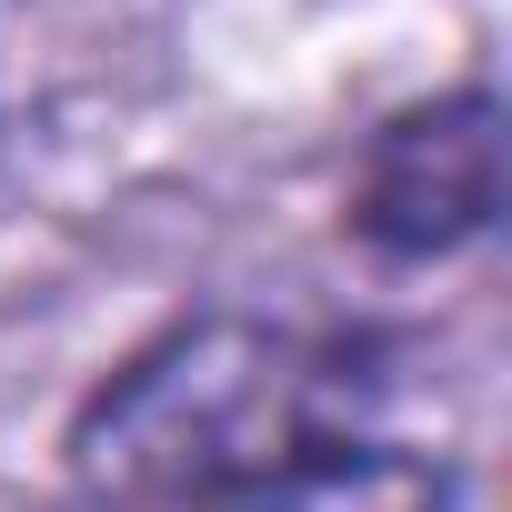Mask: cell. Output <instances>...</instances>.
Returning <instances> with one entry per match:
<instances>
[{"instance_id":"cell-3","label":"cell","mask_w":512,"mask_h":512,"mask_svg":"<svg viewBox=\"0 0 512 512\" xmlns=\"http://www.w3.org/2000/svg\"><path fill=\"white\" fill-rule=\"evenodd\" d=\"M452 502H462V472L432 432H362V442H332L211 512H452Z\"/></svg>"},{"instance_id":"cell-1","label":"cell","mask_w":512,"mask_h":512,"mask_svg":"<svg viewBox=\"0 0 512 512\" xmlns=\"http://www.w3.org/2000/svg\"><path fill=\"white\" fill-rule=\"evenodd\" d=\"M412 352L272 312H181L71 412L61 462L91 512H211L362 432H422Z\"/></svg>"},{"instance_id":"cell-2","label":"cell","mask_w":512,"mask_h":512,"mask_svg":"<svg viewBox=\"0 0 512 512\" xmlns=\"http://www.w3.org/2000/svg\"><path fill=\"white\" fill-rule=\"evenodd\" d=\"M502 211V101L492 81H452L412 111H392L352 161V241L382 262H452Z\"/></svg>"}]
</instances>
